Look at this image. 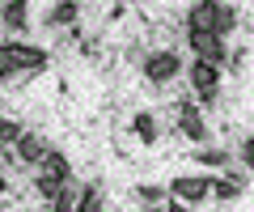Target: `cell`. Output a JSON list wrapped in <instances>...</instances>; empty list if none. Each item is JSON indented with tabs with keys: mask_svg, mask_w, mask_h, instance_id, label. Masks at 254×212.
Wrapping results in <instances>:
<instances>
[{
	"mask_svg": "<svg viewBox=\"0 0 254 212\" xmlns=\"http://www.w3.org/2000/svg\"><path fill=\"white\" fill-rule=\"evenodd\" d=\"M203 166H229V153H220V148H208V153H199Z\"/></svg>",
	"mask_w": 254,
	"mask_h": 212,
	"instance_id": "obj_20",
	"label": "cell"
},
{
	"mask_svg": "<svg viewBox=\"0 0 254 212\" xmlns=\"http://www.w3.org/2000/svg\"><path fill=\"white\" fill-rule=\"evenodd\" d=\"M136 195L144 200V208H161L165 200H170V187H157V183H140Z\"/></svg>",
	"mask_w": 254,
	"mask_h": 212,
	"instance_id": "obj_16",
	"label": "cell"
},
{
	"mask_svg": "<svg viewBox=\"0 0 254 212\" xmlns=\"http://www.w3.org/2000/svg\"><path fill=\"white\" fill-rule=\"evenodd\" d=\"M131 132H136L140 144H157V119H153L148 111H140L136 119H131Z\"/></svg>",
	"mask_w": 254,
	"mask_h": 212,
	"instance_id": "obj_15",
	"label": "cell"
},
{
	"mask_svg": "<svg viewBox=\"0 0 254 212\" xmlns=\"http://www.w3.org/2000/svg\"><path fill=\"white\" fill-rule=\"evenodd\" d=\"M21 136H26V128L17 119H0V148H13Z\"/></svg>",
	"mask_w": 254,
	"mask_h": 212,
	"instance_id": "obj_17",
	"label": "cell"
},
{
	"mask_svg": "<svg viewBox=\"0 0 254 212\" xmlns=\"http://www.w3.org/2000/svg\"><path fill=\"white\" fill-rule=\"evenodd\" d=\"M34 191H38V195H43V200H47V204H51V200H55V195H60V191H64V183H55V178H43V174H38V178H34Z\"/></svg>",
	"mask_w": 254,
	"mask_h": 212,
	"instance_id": "obj_19",
	"label": "cell"
},
{
	"mask_svg": "<svg viewBox=\"0 0 254 212\" xmlns=\"http://www.w3.org/2000/svg\"><path fill=\"white\" fill-rule=\"evenodd\" d=\"M187 43H190V51H195V60H203V64H225L229 60V51H225V38L220 34H187Z\"/></svg>",
	"mask_w": 254,
	"mask_h": 212,
	"instance_id": "obj_4",
	"label": "cell"
},
{
	"mask_svg": "<svg viewBox=\"0 0 254 212\" xmlns=\"http://www.w3.org/2000/svg\"><path fill=\"white\" fill-rule=\"evenodd\" d=\"M38 174H43V178H55V183H72V161H68V157H64L60 148H51V153L43 157Z\"/></svg>",
	"mask_w": 254,
	"mask_h": 212,
	"instance_id": "obj_9",
	"label": "cell"
},
{
	"mask_svg": "<svg viewBox=\"0 0 254 212\" xmlns=\"http://www.w3.org/2000/svg\"><path fill=\"white\" fill-rule=\"evenodd\" d=\"M76 17H81V4H76V0H64V4H51V13H47V26L60 30V26H72Z\"/></svg>",
	"mask_w": 254,
	"mask_h": 212,
	"instance_id": "obj_12",
	"label": "cell"
},
{
	"mask_svg": "<svg viewBox=\"0 0 254 212\" xmlns=\"http://www.w3.org/2000/svg\"><path fill=\"white\" fill-rule=\"evenodd\" d=\"M233 26H237V9H233V4H216V34L225 38Z\"/></svg>",
	"mask_w": 254,
	"mask_h": 212,
	"instance_id": "obj_18",
	"label": "cell"
},
{
	"mask_svg": "<svg viewBox=\"0 0 254 212\" xmlns=\"http://www.w3.org/2000/svg\"><path fill=\"white\" fill-rule=\"evenodd\" d=\"M21 76V60H17V43H0V81Z\"/></svg>",
	"mask_w": 254,
	"mask_h": 212,
	"instance_id": "obj_14",
	"label": "cell"
},
{
	"mask_svg": "<svg viewBox=\"0 0 254 212\" xmlns=\"http://www.w3.org/2000/svg\"><path fill=\"white\" fill-rule=\"evenodd\" d=\"M17 60H21V72H43L47 68V51L30 43H17Z\"/></svg>",
	"mask_w": 254,
	"mask_h": 212,
	"instance_id": "obj_13",
	"label": "cell"
},
{
	"mask_svg": "<svg viewBox=\"0 0 254 212\" xmlns=\"http://www.w3.org/2000/svg\"><path fill=\"white\" fill-rule=\"evenodd\" d=\"M242 161L254 170V136H246V140H242Z\"/></svg>",
	"mask_w": 254,
	"mask_h": 212,
	"instance_id": "obj_22",
	"label": "cell"
},
{
	"mask_svg": "<svg viewBox=\"0 0 254 212\" xmlns=\"http://www.w3.org/2000/svg\"><path fill=\"white\" fill-rule=\"evenodd\" d=\"M178 72H182L178 51H148V56H144V76H148V85H170Z\"/></svg>",
	"mask_w": 254,
	"mask_h": 212,
	"instance_id": "obj_2",
	"label": "cell"
},
{
	"mask_svg": "<svg viewBox=\"0 0 254 212\" xmlns=\"http://www.w3.org/2000/svg\"><path fill=\"white\" fill-rule=\"evenodd\" d=\"M0 21H4L9 30H26L30 4H26V0H9V4H0Z\"/></svg>",
	"mask_w": 254,
	"mask_h": 212,
	"instance_id": "obj_10",
	"label": "cell"
},
{
	"mask_svg": "<svg viewBox=\"0 0 254 212\" xmlns=\"http://www.w3.org/2000/svg\"><path fill=\"white\" fill-rule=\"evenodd\" d=\"M4 191H9V178H4V170H0V195H4Z\"/></svg>",
	"mask_w": 254,
	"mask_h": 212,
	"instance_id": "obj_24",
	"label": "cell"
},
{
	"mask_svg": "<svg viewBox=\"0 0 254 212\" xmlns=\"http://www.w3.org/2000/svg\"><path fill=\"white\" fill-rule=\"evenodd\" d=\"M165 212H190V208H187L182 200H165Z\"/></svg>",
	"mask_w": 254,
	"mask_h": 212,
	"instance_id": "obj_23",
	"label": "cell"
},
{
	"mask_svg": "<svg viewBox=\"0 0 254 212\" xmlns=\"http://www.w3.org/2000/svg\"><path fill=\"white\" fill-rule=\"evenodd\" d=\"M187 76H190V85H195V93H199L203 102H216V93H220V68H216V64H203V60H190Z\"/></svg>",
	"mask_w": 254,
	"mask_h": 212,
	"instance_id": "obj_3",
	"label": "cell"
},
{
	"mask_svg": "<svg viewBox=\"0 0 254 212\" xmlns=\"http://www.w3.org/2000/svg\"><path fill=\"white\" fill-rule=\"evenodd\" d=\"M47 153H51V148H47V140L34 136V132H26V136L13 144V157H17L21 166H43V157H47Z\"/></svg>",
	"mask_w": 254,
	"mask_h": 212,
	"instance_id": "obj_7",
	"label": "cell"
},
{
	"mask_svg": "<svg viewBox=\"0 0 254 212\" xmlns=\"http://www.w3.org/2000/svg\"><path fill=\"white\" fill-rule=\"evenodd\" d=\"M178 132L187 140H195V144H203V140H208V123H203V115H199V106H195V102H178Z\"/></svg>",
	"mask_w": 254,
	"mask_h": 212,
	"instance_id": "obj_5",
	"label": "cell"
},
{
	"mask_svg": "<svg viewBox=\"0 0 254 212\" xmlns=\"http://www.w3.org/2000/svg\"><path fill=\"white\" fill-rule=\"evenodd\" d=\"M144 212H165V204H161V208H144Z\"/></svg>",
	"mask_w": 254,
	"mask_h": 212,
	"instance_id": "obj_25",
	"label": "cell"
},
{
	"mask_svg": "<svg viewBox=\"0 0 254 212\" xmlns=\"http://www.w3.org/2000/svg\"><path fill=\"white\" fill-rule=\"evenodd\" d=\"M102 208V195H98V187L89 183V191H85V212H98Z\"/></svg>",
	"mask_w": 254,
	"mask_h": 212,
	"instance_id": "obj_21",
	"label": "cell"
},
{
	"mask_svg": "<svg viewBox=\"0 0 254 212\" xmlns=\"http://www.w3.org/2000/svg\"><path fill=\"white\" fill-rule=\"evenodd\" d=\"M187 34H216V0H199L187 9Z\"/></svg>",
	"mask_w": 254,
	"mask_h": 212,
	"instance_id": "obj_6",
	"label": "cell"
},
{
	"mask_svg": "<svg viewBox=\"0 0 254 212\" xmlns=\"http://www.w3.org/2000/svg\"><path fill=\"white\" fill-rule=\"evenodd\" d=\"M246 191V183H242V174H220V178H212V195H216V200H237V195Z\"/></svg>",
	"mask_w": 254,
	"mask_h": 212,
	"instance_id": "obj_11",
	"label": "cell"
},
{
	"mask_svg": "<svg viewBox=\"0 0 254 212\" xmlns=\"http://www.w3.org/2000/svg\"><path fill=\"white\" fill-rule=\"evenodd\" d=\"M212 195V178L208 174H178L170 183V200H182L187 208H195V204H203Z\"/></svg>",
	"mask_w": 254,
	"mask_h": 212,
	"instance_id": "obj_1",
	"label": "cell"
},
{
	"mask_svg": "<svg viewBox=\"0 0 254 212\" xmlns=\"http://www.w3.org/2000/svg\"><path fill=\"white\" fill-rule=\"evenodd\" d=\"M85 191H89V183H64V191L51 200V212H85Z\"/></svg>",
	"mask_w": 254,
	"mask_h": 212,
	"instance_id": "obj_8",
	"label": "cell"
}]
</instances>
